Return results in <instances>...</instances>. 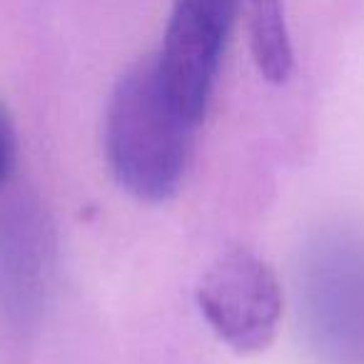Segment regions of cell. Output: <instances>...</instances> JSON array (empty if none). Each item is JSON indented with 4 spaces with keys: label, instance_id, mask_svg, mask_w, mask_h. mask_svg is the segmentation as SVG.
<instances>
[{
    "label": "cell",
    "instance_id": "obj_1",
    "mask_svg": "<svg viewBox=\"0 0 364 364\" xmlns=\"http://www.w3.org/2000/svg\"><path fill=\"white\" fill-rule=\"evenodd\" d=\"M195 127L167 97L155 58L132 65L105 112V152L117 182L147 203L167 200L188 170Z\"/></svg>",
    "mask_w": 364,
    "mask_h": 364
},
{
    "label": "cell",
    "instance_id": "obj_2",
    "mask_svg": "<svg viewBox=\"0 0 364 364\" xmlns=\"http://www.w3.org/2000/svg\"><path fill=\"white\" fill-rule=\"evenodd\" d=\"M299 317L327 364H364V235L324 230L299 262Z\"/></svg>",
    "mask_w": 364,
    "mask_h": 364
},
{
    "label": "cell",
    "instance_id": "obj_3",
    "mask_svg": "<svg viewBox=\"0 0 364 364\" xmlns=\"http://www.w3.org/2000/svg\"><path fill=\"white\" fill-rule=\"evenodd\" d=\"M240 3L242 0L172 3L155 68L172 105L195 125L210 105Z\"/></svg>",
    "mask_w": 364,
    "mask_h": 364
},
{
    "label": "cell",
    "instance_id": "obj_4",
    "mask_svg": "<svg viewBox=\"0 0 364 364\" xmlns=\"http://www.w3.org/2000/svg\"><path fill=\"white\" fill-rule=\"evenodd\" d=\"M198 307L220 342L240 354H252L277 334L282 289L262 257L250 250H230L200 279Z\"/></svg>",
    "mask_w": 364,
    "mask_h": 364
},
{
    "label": "cell",
    "instance_id": "obj_5",
    "mask_svg": "<svg viewBox=\"0 0 364 364\" xmlns=\"http://www.w3.org/2000/svg\"><path fill=\"white\" fill-rule=\"evenodd\" d=\"M55 237L43 205L18 195L0 210V309L18 329H31L46 312Z\"/></svg>",
    "mask_w": 364,
    "mask_h": 364
},
{
    "label": "cell",
    "instance_id": "obj_6",
    "mask_svg": "<svg viewBox=\"0 0 364 364\" xmlns=\"http://www.w3.org/2000/svg\"><path fill=\"white\" fill-rule=\"evenodd\" d=\"M247 31L259 75L272 85L287 82L294 53L282 0H247Z\"/></svg>",
    "mask_w": 364,
    "mask_h": 364
},
{
    "label": "cell",
    "instance_id": "obj_7",
    "mask_svg": "<svg viewBox=\"0 0 364 364\" xmlns=\"http://www.w3.org/2000/svg\"><path fill=\"white\" fill-rule=\"evenodd\" d=\"M13 157H16V132H13V122L6 107L0 105V185L6 182L8 172H11Z\"/></svg>",
    "mask_w": 364,
    "mask_h": 364
}]
</instances>
